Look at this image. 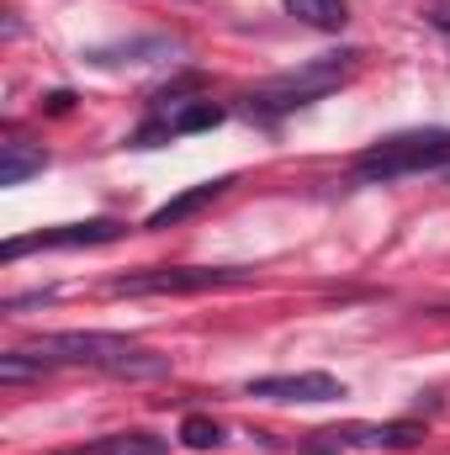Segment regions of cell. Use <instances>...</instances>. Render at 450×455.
Here are the masks:
<instances>
[{
    "instance_id": "obj_1",
    "label": "cell",
    "mask_w": 450,
    "mask_h": 455,
    "mask_svg": "<svg viewBox=\"0 0 450 455\" xmlns=\"http://www.w3.org/2000/svg\"><path fill=\"white\" fill-rule=\"evenodd\" d=\"M32 360H43V371L53 365H75V371H101L122 381H154L170 376V355L149 349V344L127 339V334H101V329H64V334H37L21 344Z\"/></svg>"
},
{
    "instance_id": "obj_2",
    "label": "cell",
    "mask_w": 450,
    "mask_h": 455,
    "mask_svg": "<svg viewBox=\"0 0 450 455\" xmlns=\"http://www.w3.org/2000/svg\"><path fill=\"white\" fill-rule=\"evenodd\" d=\"M360 48H339V53H318V59H308L302 69H286V75H276L270 85H260L254 96H244L249 101V112L265 116V122H276V116L297 112V107H313V101H324L329 91H339L355 69H360Z\"/></svg>"
},
{
    "instance_id": "obj_3",
    "label": "cell",
    "mask_w": 450,
    "mask_h": 455,
    "mask_svg": "<svg viewBox=\"0 0 450 455\" xmlns=\"http://www.w3.org/2000/svg\"><path fill=\"white\" fill-rule=\"evenodd\" d=\"M450 164V127H424V132H398L371 143L366 154H355V175L360 180H403V175H424Z\"/></svg>"
},
{
    "instance_id": "obj_4",
    "label": "cell",
    "mask_w": 450,
    "mask_h": 455,
    "mask_svg": "<svg viewBox=\"0 0 450 455\" xmlns=\"http://www.w3.org/2000/svg\"><path fill=\"white\" fill-rule=\"evenodd\" d=\"M244 281H254V270H238V265H159V270L117 275L107 291H117V297H191V291H218V286H244Z\"/></svg>"
},
{
    "instance_id": "obj_5",
    "label": "cell",
    "mask_w": 450,
    "mask_h": 455,
    "mask_svg": "<svg viewBox=\"0 0 450 455\" xmlns=\"http://www.w3.org/2000/svg\"><path fill=\"white\" fill-rule=\"evenodd\" d=\"M223 107L218 101H202V96H159L154 112L143 116V127L133 132V148H159L170 138H186V132H207L223 122Z\"/></svg>"
},
{
    "instance_id": "obj_6",
    "label": "cell",
    "mask_w": 450,
    "mask_h": 455,
    "mask_svg": "<svg viewBox=\"0 0 450 455\" xmlns=\"http://www.w3.org/2000/svg\"><path fill=\"white\" fill-rule=\"evenodd\" d=\"M424 440V429L414 424V419H398V424H344V429H318V435H308V455H339V451H408V445H419Z\"/></svg>"
},
{
    "instance_id": "obj_7",
    "label": "cell",
    "mask_w": 450,
    "mask_h": 455,
    "mask_svg": "<svg viewBox=\"0 0 450 455\" xmlns=\"http://www.w3.org/2000/svg\"><path fill=\"white\" fill-rule=\"evenodd\" d=\"M127 228L117 218H96V223H64V228H43V233H27V238H5V259H21L32 249H91V243H117Z\"/></svg>"
},
{
    "instance_id": "obj_8",
    "label": "cell",
    "mask_w": 450,
    "mask_h": 455,
    "mask_svg": "<svg viewBox=\"0 0 450 455\" xmlns=\"http://www.w3.org/2000/svg\"><path fill=\"white\" fill-rule=\"evenodd\" d=\"M249 397H265V403H339L344 397V381L324 376V371L260 376V381H249Z\"/></svg>"
},
{
    "instance_id": "obj_9",
    "label": "cell",
    "mask_w": 450,
    "mask_h": 455,
    "mask_svg": "<svg viewBox=\"0 0 450 455\" xmlns=\"http://www.w3.org/2000/svg\"><path fill=\"white\" fill-rule=\"evenodd\" d=\"M175 53H186V43L181 37H133V43H107V48H91L85 59L96 64V69H122V64H165V59H175Z\"/></svg>"
},
{
    "instance_id": "obj_10",
    "label": "cell",
    "mask_w": 450,
    "mask_h": 455,
    "mask_svg": "<svg viewBox=\"0 0 450 455\" xmlns=\"http://www.w3.org/2000/svg\"><path fill=\"white\" fill-rule=\"evenodd\" d=\"M228 186H233V175H218V180H202V186H191L186 196H175V202H165V207H154V212H149V223H143V228H175V223H186L191 212H202V207H213V202L223 196Z\"/></svg>"
},
{
    "instance_id": "obj_11",
    "label": "cell",
    "mask_w": 450,
    "mask_h": 455,
    "mask_svg": "<svg viewBox=\"0 0 450 455\" xmlns=\"http://www.w3.org/2000/svg\"><path fill=\"white\" fill-rule=\"evenodd\" d=\"M43 164H48L43 148H32L21 138H5L0 143V186H21L27 175H43Z\"/></svg>"
},
{
    "instance_id": "obj_12",
    "label": "cell",
    "mask_w": 450,
    "mask_h": 455,
    "mask_svg": "<svg viewBox=\"0 0 450 455\" xmlns=\"http://www.w3.org/2000/svg\"><path fill=\"white\" fill-rule=\"evenodd\" d=\"M59 455H170V440H154L143 429H127V435H107L96 445H80V451H59Z\"/></svg>"
},
{
    "instance_id": "obj_13",
    "label": "cell",
    "mask_w": 450,
    "mask_h": 455,
    "mask_svg": "<svg viewBox=\"0 0 450 455\" xmlns=\"http://www.w3.org/2000/svg\"><path fill=\"white\" fill-rule=\"evenodd\" d=\"M281 5H286V16H297L313 32H339L350 21V0H281Z\"/></svg>"
},
{
    "instance_id": "obj_14",
    "label": "cell",
    "mask_w": 450,
    "mask_h": 455,
    "mask_svg": "<svg viewBox=\"0 0 450 455\" xmlns=\"http://www.w3.org/2000/svg\"><path fill=\"white\" fill-rule=\"evenodd\" d=\"M181 445H191V451H218V445H223V429H218L207 413H186V419H181Z\"/></svg>"
},
{
    "instance_id": "obj_15",
    "label": "cell",
    "mask_w": 450,
    "mask_h": 455,
    "mask_svg": "<svg viewBox=\"0 0 450 455\" xmlns=\"http://www.w3.org/2000/svg\"><path fill=\"white\" fill-rule=\"evenodd\" d=\"M43 302H53V291L43 286V291H27V297H11L5 302V313H21V307H43Z\"/></svg>"
},
{
    "instance_id": "obj_16",
    "label": "cell",
    "mask_w": 450,
    "mask_h": 455,
    "mask_svg": "<svg viewBox=\"0 0 450 455\" xmlns=\"http://www.w3.org/2000/svg\"><path fill=\"white\" fill-rule=\"evenodd\" d=\"M430 27H435V32H446V37H450V5H435V11H430Z\"/></svg>"
}]
</instances>
